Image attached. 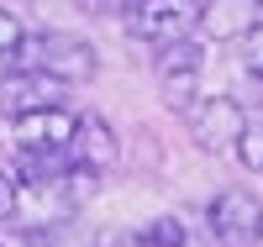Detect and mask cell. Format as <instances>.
Masks as SVG:
<instances>
[{
	"mask_svg": "<svg viewBox=\"0 0 263 247\" xmlns=\"http://www.w3.org/2000/svg\"><path fill=\"white\" fill-rule=\"evenodd\" d=\"M16 69H37V74L63 79V84H84V79H95L100 58L74 32H27V42L16 53Z\"/></svg>",
	"mask_w": 263,
	"mask_h": 247,
	"instance_id": "cell-1",
	"label": "cell"
},
{
	"mask_svg": "<svg viewBox=\"0 0 263 247\" xmlns=\"http://www.w3.org/2000/svg\"><path fill=\"white\" fill-rule=\"evenodd\" d=\"M153 74H158V95L174 116H184L200 95V74H205V48L195 37H179V42H163L158 48V63H153Z\"/></svg>",
	"mask_w": 263,
	"mask_h": 247,
	"instance_id": "cell-2",
	"label": "cell"
},
{
	"mask_svg": "<svg viewBox=\"0 0 263 247\" xmlns=\"http://www.w3.org/2000/svg\"><path fill=\"white\" fill-rule=\"evenodd\" d=\"M184 121H190V137H195L200 153L227 158V153H237V142H242V131H248V110L232 95H205V100H195L184 110Z\"/></svg>",
	"mask_w": 263,
	"mask_h": 247,
	"instance_id": "cell-3",
	"label": "cell"
},
{
	"mask_svg": "<svg viewBox=\"0 0 263 247\" xmlns=\"http://www.w3.org/2000/svg\"><path fill=\"white\" fill-rule=\"evenodd\" d=\"M200 27V0H132L126 6V37L163 48Z\"/></svg>",
	"mask_w": 263,
	"mask_h": 247,
	"instance_id": "cell-4",
	"label": "cell"
},
{
	"mask_svg": "<svg viewBox=\"0 0 263 247\" xmlns=\"http://www.w3.org/2000/svg\"><path fill=\"white\" fill-rule=\"evenodd\" d=\"M205 226L221 247H263V205L248 189H221L205 211Z\"/></svg>",
	"mask_w": 263,
	"mask_h": 247,
	"instance_id": "cell-5",
	"label": "cell"
},
{
	"mask_svg": "<svg viewBox=\"0 0 263 247\" xmlns=\"http://www.w3.org/2000/svg\"><path fill=\"white\" fill-rule=\"evenodd\" d=\"M69 100V84L53 79V74H37V69H11L0 79V110L6 116H27V110H48Z\"/></svg>",
	"mask_w": 263,
	"mask_h": 247,
	"instance_id": "cell-6",
	"label": "cell"
},
{
	"mask_svg": "<svg viewBox=\"0 0 263 247\" xmlns=\"http://www.w3.org/2000/svg\"><path fill=\"white\" fill-rule=\"evenodd\" d=\"M74 121L63 105H48V110H27V116H11V131H16V153H69V137H74Z\"/></svg>",
	"mask_w": 263,
	"mask_h": 247,
	"instance_id": "cell-7",
	"label": "cell"
},
{
	"mask_svg": "<svg viewBox=\"0 0 263 247\" xmlns=\"http://www.w3.org/2000/svg\"><path fill=\"white\" fill-rule=\"evenodd\" d=\"M121 158V142H116V131L105 116H79L74 121V137H69V163L84 168V174H111Z\"/></svg>",
	"mask_w": 263,
	"mask_h": 247,
	"instance_id": "cell-8",
	"label": "cell"
},
{
	"mask_svg": "<svg viewBox=\"0 0 263 247\" xmlns=\"http://www.w3.org/2000/svg\"><path fill=\"white\" fill-rule=\"evenodd\" d=\"M263 0H200V32L211 42H237L258 27Z\"/></svg>",
	"mask_w": 263,
	"mask_h": 247,
	"instance_id": "cell-9",
	"label": "cell"
},
{
	"mask_svg": "<svg viewBox=\"0 0 263 247\" xmlns=\"http://www.w3.org/2000/svg\"><path fill=\"white\" fill-rule=\"evenodd\" d=\"M111 247H190V226L179 216H153V221H142V226L121 232Z\"/></svg>",
	"mask_w": 263,
	"mask_h": 247,
	"instance_id": "cell-10",
	"label": "cell"
},
{
	"mask_svg": "<svg viewBox=\"0 0 263 247\" xmlns=\"http://www.w3.org/2000/svg\"><path fill=\"white\" fill-rule=\"evenodd\" d=\"M21 247H100V242L79 221H48V226H21Z\"/></svg>",
	"mask_w": 263,
	"mask_h": 247,
	"instance_id": "cell-11",
	"label": "cell"
},
{
	"mask_svg": "<svg viewBox=\"0 0 263 247\" xmlns=\"http://www.w3.org/2000/svg\"><path fill=\"white\" fill-rule=\"evenodd\" d=\"M21 42H27V27H21V16L0 6V79H6L16 69V53H21Z\"/></svg>",
	"mask_w": 263,
	"mask_h": 247,
	"instance_id": "cell-12",
	"label": "cell"
},
{
	"mask_svg": "<svg viewBox=\"0 0 263 247\" xmlns=\"http://www.w3.org/2000/svg\"><path fill=\"white\" fill-rule=\"evenodd\" d=\"M242 69H248V74L263 84V21H258V27L242 37Z\"/></svg>",
	"mask_w": 263,
	"mask_h": 247,
	"instance_id": "cell-13",
	"label": "cell"
},
{
	"mask_svg": "<svg viewBox=\"0 0 263 247\" xmlns=\"http://www.w3.org/2000/svg\"><path fill=\"white\" fill-rule=\"evenodd\" d=\"M237 158H242L253 174H263V131H253V126L242 131V142H237Z\"/></svg>",
	"mask_w": 263,
	"mask_h": 247,
	"instance_id": "cell-14",
	"label": "cell"
},
{
	"mask_svg": "<svg viewBox=\"0 0 263 247\" xmlns=\"http://www.w3.org/2000/svg\"><path fill=\"white\" fill-rule=\"evenodd\" d=\"M0 216H11V168H0Z\"/></svg>",
	"mask_w": 263,
	"mask_h": 247,
	"instance_id": "cell-15",
	"label": "cell"
},
{
	"mask_svg": "<svg viewBox=\"0 0 263 247\" xmlns=\"http://www.w3.org/2000/svg\"><path fill=\"white\" fill-rule=\"evenodd\" d=\"M84 11H126V0H79Z\"/></svg>",
	"mask_w": 263,
	"mask_h": 247,
	"instance_id": "cell-16",
	"label": "cell"
},
{
	"mask_svg": "<svg viewBox=\"0 0 263 247\" xmlns=\"http://www.w3.org/2000/svg\"><path fill=\"white\" fill-rule=\"evenodd\" d=\"M126 6H132V0H126Z\"/></svg>",
	"mask_w": 263,
	"mask_h": 247,
	"instance_id": "cell-17",
	"label": "cell"
}]
</instances>
